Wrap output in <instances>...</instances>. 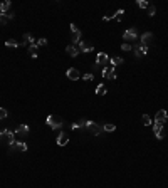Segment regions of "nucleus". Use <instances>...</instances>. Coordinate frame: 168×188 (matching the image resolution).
<instances>
[{
	"label": "nucleus",
	"instance_id": "f257e3e1",
	"mask_svg": "<svg viewBox=\"0 0 168 188\" xmlns=\"http://www.w3.org/2000/svg\"><path fill=\"white\" fill-rule=\"evenodd\" d=\"M47 123L49 126H51L52 129H57V128H62L64 126V121H62V118L61 116H56V114H51V116H47Z\"/></svg>",
	"mask_w": 168,
	"mask_h": 188
},
{
	"label": "nucleus",
	"instance_id": "f03ea898",
	"mask_svg": "<svg viewBox=\"0 0 168 188\" xmlns=\"http://www.w3.org/2000/svg\"><path fill=\"white\" fill-rule=\"evenodd\" d=\"M0 138H5L7 140V143L10 144V146H14L15 144V133L14 131H10V129H2V131H0Z\"/></svg>",
	"mask_w": 168,
	"mask_h": 188
},
{
	"label": "nucleus",
	"instance_id": "7ed1b4c3",
	"mask_svg": "<svg viewBox=\"0 0 168 188\" xmlns=\"http://www.w3.org/2000/svg\"><path fill=\"white\" fill-rule=\"evenodd\" d=\"M123 39L124 40H136L138 39V30H136V27H129L128 30H124Z\"/></svg>",
	"mask_w": 168,
	"mask_h": 188
},
{
	"label": "nucleus",
	"instance_id": "20e7f679",
	"mask_svg": "<svg viewBox=\"0 0 168 188\" xmlns=\"http://www.w3.org/2000/svg\"><path fill=\"white\" fill-rule=\"evenodd\" d=\"M87 131H89L91 134H94V136H98V134H101L103 131H104V129H103V126H101V124L89 121V123H87Z\"/></svg>",
	"mask_w": 168,
	"mask_h": 188
},
{
	"label": "nucleus",
	"instance_id": "39448f33",
	"mask_svg": "<svg viewBox=\"0 0 168 188\" xmlns=\"http://www.w3.org/2000/svg\"><path fill=\"white\" fill-rule=\"evenodd\" d=\"M103 77L104 79H116V72H114V66H111V64H108L104 69H103Z\"/></svg>",
	"mask_w": 168,
	"mask_h": 188
},
{
	"label": "nucleus",
	"instance_id": "423d86ee",
	"mask_svg": "<svg viewBox=\"0 0 168 188\" xmlns=\"http://www.w3.org/2000/svg\"><path fill=\"white\" fill-rule=\"evenodd\" d=\"M56 143H57V146H66V144L69 143V134L61 131L59 134H57V138H56Z\"/></svg>",
	"mask_w": 168,
	"mask_h": 188
},
{
	"label": "nucleus",
	"instance_id": "0eeeda50",
	"mask_svg": "<svg viewBox=\"0 0 168 188\" xmlns=\"http://www.w3.org/2000/svg\"><path fill=\"white\" fill-rule=\"evenodd\" d=\"M69 27H71V34H72V44H79L81 42V30L74 24H71Z\"/></svg>",
	"mask_w": 168,
	"mask_h": 188
},
{
	"label": "nucleus",
	"instance_id": "6e6552de",
	"mask_svg": "<svg viewBox=\"0 0 168 188\" xmlns=\"http://www.w3.org/2000/svg\"><path fill=\"white\" fill-rule=\"evenodd\" d=\"M153 133L158 140H163L165 138V131H163V124L162 123H153Z\"/></svg>",
	"mask_w": 168,
	"mask_h": 188
},
{
	"label": "nucleus",
	"instance_id": "1a4fd4ad",
	"mask_svg": "<svg viewBox=\"0 0 168 188\" xmlns=\"http://www.w3.org/2000/svg\"><path fill=\"white\" fill-rule=\"evenodd\" d=\"M94 49V45H93V42H89V40H81L79 42V52H91Z\"/></svg>",
	"mask_w": 168,
	"mask_h": 188
},
{
	"label": "nucleus",
	"instance_id": "9d476101",
	"mask_svg": "<svg viewBox=\"0 0 168 188\" xmlns=\"http://www.w3.org/2000/svg\"><path fill=\"white\" fill-rule=\"evenodd\" d=\"M133 51H135L136 57H145V56L148 54V47H146V45H140V44H136V45H133Z\"/></svg>",
	"mask_w": 168,
	"mask_h": 188
},
{
	"label": "nucleus",
	"instance_id": "9b49d317",
	"mask_svg": "<svg viewBox=\"0 0 168 188\" xmlns=\"http://www.w3.org/2000/svg\"><path fill=\"white\" fill-rule=\"evenodd\" d=\"M96 64L98 66H108L109 64V57L106 52H99L98 57H96Z\"/></svg>",
	"mask_w": 168,
	"mask_h": 188
},
{
	"label": "nucleus",
	"instance_id": "f8f14e48",
	"mask_svg": "<svg viewBox=\"0 0 168 188\" xmlns=\"http://www.w3.org/2000/svg\"><path fill=\"white\" fill-rule=\"evenodd\" d=\"M166 119H168V113L165 109H160L158 113L155 114V123H162V124H165Z\"/></svg>",
	"mask_w": 168,
	"mask_h": 188
},
{
	"label": "nucleus",
	"instance_id": "ddd939ff",
	"mask_svg": "<svg viewBox=\"0 0 168 188\" xmlns=\"http://www.w3.org/2000/svg\"><path fill=\"white\" fill-rule=\"evenodd\" d=\"M66 76L69 77L71 81H78L79 77H81V74H79V71L76 67H71V69H67V72H66Z\"/></svg>",
	"mask_w": 168,
	"mask_h": 188
},
{
	"label": "nucleus",
	"instance_id": "4468645a",
	"mask_svg": "<svg viewBox=\"0 0 168 188\" xmlns=\"http://www.w3.org/2000/svg\"><path fill=\"white\" fill-rule=\"evenodd\" d=\"M140 40H141V45H146V47H148V45L151 44V40H153V34H151V32H145L143 36H141Z\"/></svg>",
	"mask_w": 168,
	"mask_h": 188
},
{
	"label": "nucleus",
	"instance_id": "2eb2a0df",
	"mask_svg": "<svg viewBox=\"0 0 168 188\" xmlns=\"http://www.w3.org/2000/svg\"><path fill=\"white\" fill-rule=\"evenodd\" d=\"M29 131H30V129H29L27 124H20L17 128V131H15V134H17V136H20V138H25L29 134Z\"/></svg>",
	"mask_w": 168,
	"mask_h": 188
},
{
	"label": "nucleus",
	"instance_id": "dca6fc26",
	"mask_svg": "<svg viewBox=\"0 0 168 188\" xmlns=\"http://www.w3.org/2000/svg\"><path fill=\"white\" fill-rule=\"evenodd\" d=\"M87 123H89L87 119H81V121H78V123H72L71 129H74V131H76V129H81V128H87Z\"/></svg>",
	"mask_w": 168,
	"mask_h": 188
},
{
	"label": "nucleus",
	"instance_id": "f3484780",
	"mask_svg": "<svg viewBox=\"0 0 168 188\" xmlns=\"http://www.w3.org/2000/svg\"><path fill=\"white\" fill-rule=\"evenodd\" d=\"M12 149H17V151H20V153H24V151H27V144L24 143V141H15V144L14 146H10Z\"/></svg>",
	"mask_w": 168,
	"mask_h": 188
},
{
	"label": "nucleus",
	"instance_id": "a211bd4d",
	"mask_svg": "<svg viewBox=\"0 0 168 188\" xmlns=\"http://www.w3.org/2000/svg\"><path fill=\"white\" fill-rule=\"evenodd\" d=\"M27 44H36V39L32 37V34H24V40L20 42V45H27Z\"/></svg>",
	"mask_w": 168,
	"mask_h": 188
},
{
	"label": "nucleus",
	"instance_id": "6ab92c4d",
	"mask_svg": "<svg viewBox=\"0 0 168 188\" xmlns=\"http://www.w3.org/2000/svg\"><path fill=\"white\" fill-rule=\"evenodd\" d=\"M12 7V3H10V0H3L2 3H0V14H7L9 12V9Z\"/></svg>",
	"mask_w": 168,
	"mask_h": 188
},
{
	"label": "nucleus",
	"instance_id": "aec40b11",
	"mask_svg": "<svg viewBox=\"0 0 168 188\" xmlns=\"http://www.w3.org/2000/svg\"><path fill=\"white\" fill-rule=\"evenodd\" d=\"M66 52L69 54L71 57H78V54H79V49L76 47V45H67V47H66Z\"/></svg>",
	"mask_w": 168,
	"mask_h": 188
},
{
	"label": "nucleus",
	"instance_id": "412c9836",
	"mask_svg": "<svg viewBox=\"0 0 168 188\" xmlns=\"http://www.w3.org/2000/svg\"><path fill=\"white\" fill-rule=\"evenodd\" d=\"M37 52H39V47H37V44H30V45H29V54H30V57H34V59H36V57H37Z\"/></svg>",
	"mask_w": 168,
	"mask_h": 188
},
{
	"label": "nucleus",
	"instance_id": "4be33fe9",
	"mask_svg": "<svg viewBox=\"0 0 168 188\" xmlns=\"http://www.w3.org/2000/svg\"><path fill=\"white\" fill-rule=\"evenodd\" d=\"M109 64H111V66H121V64H123V59H121V57H118V56H114V57H111V59H109Z\"/></svg>",
	"mask_w": 168,
	"mask_h": 188
},
{
	"label": "nucleus",
	"instance_id": "5701e85b",
	"mask_svg": "<svg viewBox=\"0 0 168 188\" xmlns=\"http://www.w3.org/2000/svg\"><path fill=\"white\" fill-rule=\"evenodd\" d=\"M103 129L108 133H113L114 129H116V124H113V123H106V124H103Z\"/></svg>",
	"mask_w": 168,
	"mask_h": 188
},
{
	"label": "nucleus",
	"instance_id": "b1692460",
	"mask_svg": "<svg viewBox=\"0 0 168 188\" xmlns=\"http://www.w3.org/2000/svg\"><path fill=\"white\" fill-rule=\"evenodd\" d=\"M96 94L98 96H104L106 94V86L104 84H99V86L96 87Z\"/></svg>",
	"mask_w": 168,
	"mask_h": 188
},
{
	"label": "nucleus",
	"instance_id": "393cba45",
	"mask_svg": "<svg viewBox=\"0 0 168 188\" xmlns=\"http://www.w3.org/2000/svg\"><path fill=\"white\" fill-rule=\"evenodd\" d=\"M5 45H7V47H20V42L10 39V40H5Z\"/></svg>",
	"mask_w": 168,
	"mask_h": 188
},
{
	"label": "nucleus",
	"instance_id": "a878e982",
	"mask_svg": "<svg viewBox=\"0 0 168 188\" xmlns=\"http://www.w3.org/2000/svg\"><path fill=\"white\" fill-rule=\"evenodd\" d=\"M113 17L116 19L118 22H121V20H123V17H124V10H123V9H120V10H118V12H116V14L113 15Z\"/></svg>",
	"mask_w": 168,
	"mask_h": 188
},
{
	"label": "nucleus",
	"instance_id": "bb28decb",
	"mask_svg": "<svg viewBox=\"0 0 168 188\" xmlns=\"http://www.w3.org/2000/svg\"><path fill=\"white\" fill-rule=\"evenodd\" d=\"M141 119H143V124L145 126H151V118L148 116V114H143V118H141Z\"/></svg>",
	"mask_w": 168,
	"mask_h": 188
},
{
	"label": "nucleus",
	"instance_id": "cd10ccee",
	"mask_svg": "<svg viewBox=\"0 0 168 188\" xmlns=\"http://www.w3.org/2000/svg\"><path fill=\"white\" fill-rule=\"evenodd\" d=\"M9 20H10V19L7 17V14H0V25H5Z\"/></svg>",
	"mask_w": 168,
	"mask_h": 188
},
{
	"label": "nucleus",
	"instance_id": "c85d7f7f",
	"mask_svg": "<svg viewBox=\"0 0 168 188\" xmlns=\"http://www.w3.org/2000/svg\"><path fill=\"white\" fill-rule=\"evenodd\" d=\"M146 10H148V15H150V17H153V15L156 14V7L155 5H148Z\"/></svg>",
	"mask_w": 168,
	"mask_h": 188
},
{
	"label": "nucleus",
	"instance_id": "c756f323",
	"mask_svg": "<svg viewBox=\"0 0 168 188\" xmlns=\"http://www.w3.org/2000/svg\"><path fill=\"white\" fill-rule=\"evenodd\" d=\"M121 51H124V52H128V51H133V45L131 44H121Z\"/></svg>",
	"mask_w": 168,
	"mask_h": 188
},
{
	"label": "nucleus",
	"instance_id": "7c9ffc66",
	"mask_svg": "<svg viewBox=\"0 0 168 188\" xmlns=\"http://www.w3.org/2000/svg\"><path fill=\"white\" fill-rule=\"evenodd\" d=\"M7 116H9V113H7V109H5V107H0V121H2V119H5Z\"/></svg>",
	"mask_w": 168,
	"mask_h": 188
},
{
	"label": "nucleus",
	"instance_id": "2f4dec72",
	"mask_svg": "<svg viewBox=\"0 0 168 188\" xmlns=\"http://www.w3.org/2000/svg\"><path fill=\"white\" fill-rule=\"evenodd\" d=\"M36 44H37V47H45V45H47V39H44V37H42V39H39Z\"/></svg>",
	"mask_w": 168,
	"mask_h": 188
},
{
	"label": "nucleus",
	"instance_id": "473e14b6",
	"mask_svg": "<svg viewBox=\"0 0 168 188\" xmlns=\"http://www.w3.org/2000/svg\"><path fill=\"white\" fill-rule=\"evenodd\" d=\"M148 5H150V3L145 2V0H138V7L140 9H148Z\"/></svg>",
	"mask_w": 168,
	"mask_h": 188
},
{
	"label": "nucleus",
	"instance_id": "72a5a7b5",
	"mask_svg": "<svg viewBox=\"0 0 168 188\" xmlns=\"http://www.w3.org/2000/svg\"><path fill=\"white\" fill-rule=\"evenodd\" d=\"M93 79H94L93 74H89V72H87V74H84V81H93Z\"/></svg>",
	"mask_w": 168,
	"mask_h": 188
}]
</instances>
